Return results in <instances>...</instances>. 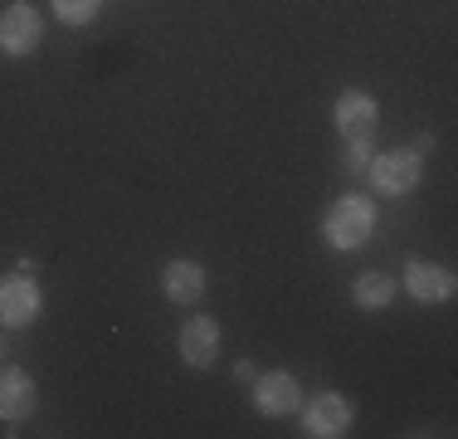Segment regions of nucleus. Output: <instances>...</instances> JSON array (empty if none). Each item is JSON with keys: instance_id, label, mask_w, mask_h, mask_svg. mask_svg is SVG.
<instances>
[{"instance_id": "nucleus-12", "label": "nucleus", "mask_w": 458, "mask_h": 439, "mask_svg": "<svg viewBox=\"0 0 458 439\" xmlns=\"http://www.w3.org/2000/svg\"><path fill=\"white\" fill-rule=\"evenodd\" d=\"M352 298H356V307H366V313H380V307L395 303V279H390L386 269H366L361 279H356Z\"/></svg>"}, {"instance_id": "nucleus-9", "label": "nucleus", "mask_w": 458, "mask_h": 439, "mask_svg": "<svg viewBox=\"0 0 458 439\" xmlns=\"http://www.w3.org/2000/svg\"><path fill=\"white\" fill-rule=\"evenodd\" d=\"M176 351H181L185 366L205 371L215 361V351H220V323H215V317H191L176 337Z\"/></svg>"}, {"instance_id": "nucleus-16", "label": "nucleus", "mask_w": 458, "mask_h": 439, "mask_svg": "<svg viewBox=\"0 0 458 439\" xmlns=\"http://www.w3.org/2000/svg\"><path fill=\"white\" fill-rule=\"evenodd\" d=\"M410 151H420V157H424V151H434V137H429V132H424V137H414Z\"/></svg>"}, {"instance_id": "nucleus-7", "label": "nucleus", "mask_w": 458, "mask_h": 439, "mask_svg": "<svg viewBox=\"0 0 458 439\" xmlns=\"http://www.w3.org/2000/svg\"><path fill=\"white\" fill-rule=\"evenodd\" d=\"M39 410V386L25 366H0V420L20 425Z\"/></svg>"}, {"instance_id": "nucleus-17", "label": "nucleus", "mask_w": 458, "mask_h": 439, "mask_svg": "<svg viewBox=\"0 0 458 439\" xmlns=\"http://www.w3.org/2000/svg\"><path fill=\"white\" fill-rule=\"evenodd\" d=\"M0 357H5V337H0Z\"/></svg>"}, {"instance_id": "nucleus-15", "label": "nucleus", "mask_w": 458, "mask_h": 439, "mask_svg": "<svg viewBox=\"0 0 458 439\" xmlns=\"http://www.w3.org/2000/svg\"><path fill=\"white\" fill-rule=\"evenodd\" d=\"M234 376H239V381H249V386H254L259 366H254V361H239V366H234Z\"/></svg>"}, {"instance_id": "nucleus-4", "label": "nucleus", "mask_w": 458, "mask_h": 439, "mask_svg": "<svg viewBox=\"0 0 458 439\" xmlns=\"http://www.w3.org/2000/svg\"><path fill=\"white\" fill-rule=\"evenodd\" d=\"M298 410H302V435H312V439H342L356 420V405L336 391L312 395V405H298Z\"/></svg>"}, {"instance_id": "nucleus-11", "label": "nucleus", "mask_w": 458, "mask_h": 439, "mask_svg": "<svg viewBox=\"0 0 458 439\" xmlns=\"http://www.w3.org/2000/svg\"><path fill=\"white\" fill-rule=\"evenodd\" d=\"M161 288H166L171 303L195 307V303L205 298V269L195 259H171L166 269H161Z\"/></svg>"}, {"instance_id": "nucleus-2", "label": "nucleus", "mask_w": 458, "mask_h": 439, "mask_svg": "<svg viewBox=\"0 0 458 439\" xmlns=\"http://www.w3.org/2000/svg\"><path fill=\"white\" fill-rule=\"evenodd\" d=\"M366 176L380 195H410L424 176V161H420V151H410V147H390V151H376V157H370Z\"/></svg>"}, {"instance_id": "nucleus-3", "label": "nucleus", "mask_w": 458, "mask_h": 439, "mask_svg": "<svg viewBox=\"0 0 458 439\" xmlns=\"http://www.w3.org/2000/svg\"><path fill=\"white\" fill-rule=\"evenodd\" d=\"M39 44H45V20H39L35 5L15 0V5L0 10V54H10V59H30Z\"/></svg>"}, {"instance_id": "nucleus-14", "label": "nucleus", "mask_w": 458, "mask_h": 439, "mask_svg": "<svg viewBox=\"0 0 458 439\" xmlns=\"http://www.w3.org/2000/svg\"><path fill=\"white\" fill-rule=\"evenodd\" d=\"M370 157H376V151H370V137H342V161L352 171H366Z\"/></svg>"}, {"instance_id": "nucleus-10", "label": "nucleus", "mask_w": 458, "mask_h": 439, "mask_svg": "<svg viewBox=\"0 0 458 439\" xmlns=\"http://www.w3.org/2000/svg\"><path fill=\"white\" fill-rule=\"evenodd\" d=\"M405 288L414 303H449L454 298V273L444 263H429V259H410L405 263Z\"/></svg>"}, {"instance_id": "nucleus-1", "label": "nucleus", "mask_w": 458, "mask_h": 439, "mask_svg": "<svg viewBox=\"0 0 458 439\" xmlns=\"http://www.w3.org/2000/svg\"><path fill=\"white\" fill-rule=\"evenodd\" d=\"M370 229H376V205L356 191L342 195V201H332L322 215V235L332 249H361L370 239Z\"/></svg>"}, {"instance_id": "nucleus-5", "label": "nucleus", "mask_w": 458, "mask_h": 439, "mask_svg": "<svg viewBox=\"0 0 458 439\" xmlns=\"http://www.w3.org/2000/svg\"><path fill=\"white\" fill-rule=\"evenodd\" d=\"M39 313H45V293L30 273L0 279V327H30Z\"/></svg>"}, {"instance_id": "nucleus-13", "label": "nucleus", "mask_w": 458, "mask_h": 439, "mask_svg": "<svg viewBox=\"0 0 458 439\" xmlns=\"http://www.w3.org/2000/svg\"><path fill=\"white\" fill-rule=\"evenodd\" d=\"M98 5H103V0H54V15H59L64 25H89L98 15Z\"/></svg>"}, {"instance_id": "nucleus-6", "label": "nucleus", "mask_w": 458, "mask_h": 439, "mask_svg": "<svg viewBox=\"0 0 458 439\" xmlns=\"http://www.w3.org/2000/svg\"><path fill=\"white\" fill-rule=\"evenodd\" d=\"M302 405V386L293 371H259L254 376V410L268 415V420H283Z\"/></svg>"}, {"instance_id": "nucleus-8", "label": "nucleus", "mask_w": 458, "mask_h": 439, "mask_svg": "<svg viewBox=\"0 0 458 439\" xmlns=\"http://www.w3.org/2000/svg\"><path fill=\"white\" fill-rule=\"evenodd\" d=\"M332 117H336V132H342V137H370L380 123V103L366 88H346V93L336 98Z\"/></svg>"}]
</instances>
